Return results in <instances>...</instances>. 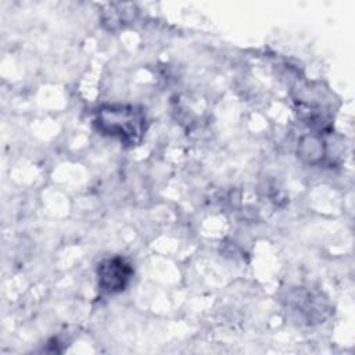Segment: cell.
Wrapping results in <instances>:
<instances>
[{"mask_svg": "<svg viewBox=\"0 0 355 355\" xmlns=\"http://www.w3.org/2000/svg\"><path fill=\"white\" fill-rule=\"evenodd\" d=\"M94 125L105 136L125 144H137L146 132L144 111L136 105L108 104L96 111Z\"/></svg>", "mask_w": 355, "mask_h": 355, "instance_id": "6da1fadb", "label": "cell"}, {"mask_svg": "<svg viewBox=\"0 0 355 355\" xmlns=\"http://www.w3.org/2000/svg\"><path fill=\"white\" fill-rule=\"evenodd\" d=\"M133 275L132 265L122 257L101 261L97 266L98 286L104 293L115 294L126 288Z\"/></svg>", "mask_w": 355, "mask_h": 355, "instance_id": "7a4b0ae2", "label": "cell"}]
</instances>
